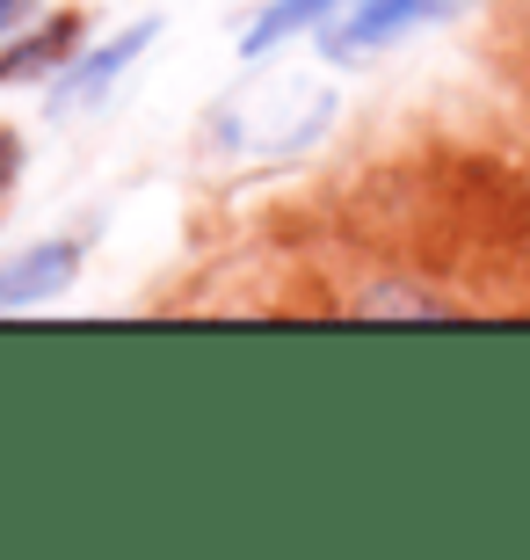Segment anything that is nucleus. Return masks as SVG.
Masks as SVG:
<instances>
[{
	"instance_id": "1",
	"label": "nucleus",
	"mask_w": 530,
	"mask_h": 560,
	"mask_svg": "<svg viewBox=\"0 0 530 560\" xmlns=\"http://www.w3.org/2000/svg\"><path fill=\"white\" fill-rule=\"evenodd\" d=\"M334 109H342V95L320 73H262L211 109V145L233 161H291L327 139Z\"/></svg>"
},
{
	"instance_id": "2",
	"label": "nucleus",
	"mask_w": 530,
	"mask_h": 560,
	"mask_svg": "<svg viewBox=\"0 0 530 560\" xmlns=\"http://www.w3.org/2000/svg\"><path fill=\"white\" fill-rule=\"evenodd\" d=\"M153 37H161V22L139 15V22H123V30H109L103 44H81V51L44 81V117L73 125V117H87V109H103L109 95H117V81L145 59V44H153Z\"/></svg>"
},
{
	"instance_id": "3",
	"label": "nucleus",
	"mask_w": 530,
	"mask_h": 560,
	"mask_svg": "<svg viewBox=\"0 0 530 560\" xmlns=\"http://www.w3.org/2000/svg\"><path fill=\"white\" fill-rule=\"evenodd\" d=\"M450 15H458V0H349L342 15L320 30V51L334 66H356V59L392 51L400 37H422V30H436Z\"/></svg>"
},
{
	"instance_id": "4",
	"label": "nucleus",
	"mask_w": 530,
	"mask_h": 560,
	"mask_svg": "<svg viewBox=\"0 0 530 560\" xmlns=\"http://www.w3.org/2000/svg\"><path fill=\"white\" fill-rule=\"evenodd\" d=\"M81 262H87L81 233H51V241H30V248L0 255V313H37L51 299H66L81 284Z\"/></svg>"
},
{
	"instance_id": "5",
	"label": "nucleus",
	"mask_w": 530,
	"mask_h": 560,
	"mask_svg": "<svg viewBox=\"0 0 530 560\" xmlns=\"http://www.w3.org/2000/svg\"><path fill=\"white\" fill-rule=\"evenodd\" d=\"M81 37H87V22L73 15V8L22 22L15 37H0V88H44L73 51H81Z\"/></svg>"
},
{
	"instance_id": "6",
	"label": "nucleus",
	"mask_w": 530,
	"mask_h": 560,
	"mask_svg": "<svg viewBox=\"0 0 530 560\" xmlns=\"http://www.w3.org/2000/svg\"><path fill=\"white\" fill-rule=\"evenodd\" d=\"M342 8H349V0H262V8L247 15V30H240V59L262 66V59H276L284 44L320 37V30L342 15Z\"/></svg>"
},
{
	"instance_id": "7",
	"label": "nucleus",
	"mask_w": 530,
	"mask_h": 560,
	"mask_svg": "<svg viewBox=\"0 0 530 560\" xmlns=\"http://www.w3.org/2000/svg\"><path fill=\"white\" fill-rule=\"evenodd\" d=\"M356 313H364V320H436V313H450L444 299H436V291H414V284H378V291H364V299H356Z\"/></svg>"
},
{
	"instance_id": "8",
	"label": "nucleus",
	"mask_w": 530,
	"mask_h": 560,
	"mask_svg": "<svg viewBox=\"0 0 530 560\" xmlns=\"http://www.w3.org/2000/svg\"><path fill=\"white\" fill-rule=\"evenodd\" d=\"M15 175H22V131H15V125H0V205H8Z\"/></svg>"
},
{
	"instance_id": "9",
	"label": "nucleus",
	"mask_w": 530,
	"mask_h": 560,
	"mask_svg": "<svg viewBox=\"0 0 530 560\" xmlns=\"http://www.w3.org/2000/svg\"><path fill=\"white\" fill-rule=\"evenodd\" d=\"M44 15V0H0V37H15L22 22H37Z\"/></svg>"
}]
</instances>
